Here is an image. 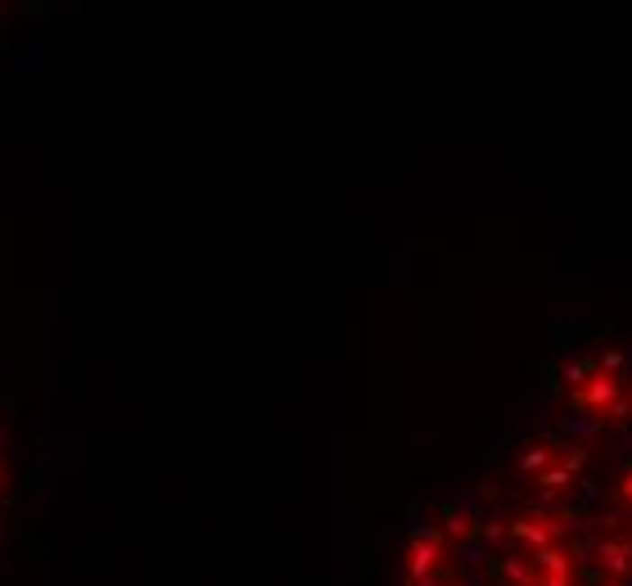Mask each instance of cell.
<instances>
[{
	"mask_svg": "<svg viewBox=\"0 0 632 586\" xmlns=\"http://www.w3.org/2000/svg\"><path fill=\"white\" fill-rule=\"evenodd\" d=\"M5 442H10V438H5V429H0V447H5Z\"/></svg>",
	"mask_w": 632,
	"mask_h": 586,
	"instance_id": "cell-1",
	"label": "cell"
},
{
	"mask_svg": "<svg viewBox=\"0 0 632 586\" xmlns=\"http://www.w3.org/2000/svg\"><path fill=\"white\" fill-rule=\"evenodd\" d=\"M0 487H5V469H0Z\"/></svg>",
	"mask_w": 632,
	"mask_h": 586,
	"instance_id": "cell-2",
	"label": "cell"
},
{
	"mask_svg": "<svg viewBox=\"0 0 632 586\" xmlns=\"http://www.w3.org/2000/svg\"><path fill=\"white\" fill-rule=\"evenodd\" d=\"M0 541H5V532H0Z\"/></svg>",
	"mask_w": 632,
	"mask_h": 586,
	"instance_id": "cell-3",
	"label": "cell"
}]
</instances>
